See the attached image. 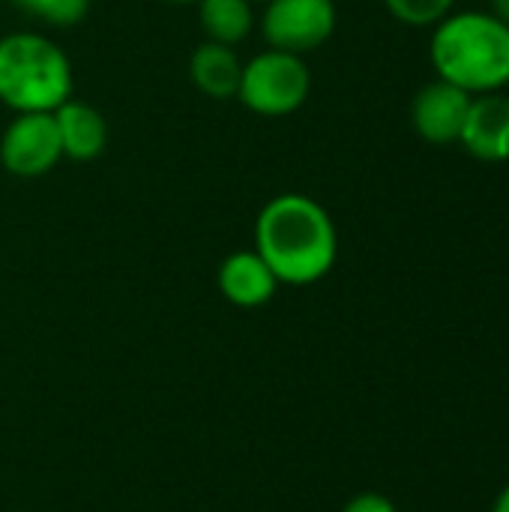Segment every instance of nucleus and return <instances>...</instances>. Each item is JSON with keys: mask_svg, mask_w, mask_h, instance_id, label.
I'll use <instances>...</instances> for the list:
<instances>
[{"mask_svg": "<svg viewBox=\"0 0 509 512\" xmlns=\"http://www.w3.org/2000/svg\"><path fill=\"white\" fill-rule=\"evenodd\" d=\"M255 252L273 270L279 285L306 288L336 267L339 231L333 216L315 198L282 192L255 216Z\"/></svg>", "mask_w": 509, "mask_h": 512, "instance_id": "f257e3e1", "label": "nucleus"}, {"mask_svg": "<svg viewBox=\"0 0 509 512\" xmlns=\"http://www.w3.org/2000/svg\"><path fill=\"white\" fill-rule=\"evenodd\" d=\"M429 57L441 81L471 96L509 84V24L489 12H456L435 24Z\"/></svg>", "mask_w": 509, "mask_h": 512, "instance_id": "f03ea898", "label": "nucleus"}, {"mask_svg": "<svg viewBox=\"0 0 509 512\" xmlns=\"http://www.w3.org/2000/svg\"><path fill=\"white\" fill-rule=\"evenodd\" d=\"M72 90V60L51 36L36 30L0 36V105L12 114H54Z\"/></svg>", "mask_w": 509, "mask_h": 512, "instance_id": "7ed1b4c3", "label": "nucleus"}, {"mask_svg": "<svg viewBox=\"0 0 509 512\" xmlns=\"http://www.w3.org/2000/svg\"><path fill=\"white\" fill-rule=\"evenodd\" d=\"M312 72L300 54L267 48L243 63L237 99L258 117H288L306 105Z\"/></svg>", "mask_w": 509, "mask_h": 512, "instance_id": "20e7f679", "label": "nucleus"}, {"mask_svg": "<svg viewBox=\"0 0 509 512\" xmlns=\"http://www.w3.org/2000/svg\"><path fill=\"white\" fill-rule=\"evenodd\" d=\"M258 24L270 48L306 57L333 36L336 0H270Z\"/></svg>", "mask_w": 509, "mask_h": 512, "instance_id": "39448f33", "label": "nucleus"}, {"mask_svg": "<svg viewBox=\"0 0 509 512\" xmlns=\"http://www.w3.org/2000/svg\"><path fill=\"white\" fill-rule=\"evenodd\" d=\"M63 159L54 114H15L0 135V165L21 180L45 177Z\"/></svg>", "mask_w": 509, "mask_h": 512, "instance_id": "423d86ee", "label": "nucleus"}, {"mask_svg": "<svg viewBox=\"0 0 509 512\" xmlns=\"http://www.w3.org/2000/svg\"><path fill=\"white\" fill-rule=\"evenodd\" d=\"M471 93L450 81H432L426 84L414 102H411V126L414 132L429 141V144H453L462 135L468 108H471Z\"/></svg>", "mask_w": 509, "mask_h": 512, "instance_id": "0eeeda50", "label": "nucleus"}, {"mask_svg": "<svg viewBox=\"0 0 509 512\" xmlns=\"http://www.w3.org/2000/svg\"><path fill=\"white\" fill-rule=\"evenodd\" d=\"M459 144L480 162L509 159V96L480 93L471 99Z\"/></svg>", "mask_w": 509, "mask_h": 512, "instance_id": "6e6552de", "label": "nucleus"}, {"mask_svg": "<svg viewBox=\"0 0 509 512\" xmlns=\"http://www.w3.org/2000/svg\"><path fill=\"white\" fill-rule=\"evenodd\" d=\"M219 291L222 297L237 306V309H258L267 306L276 291H279V279L273 276V270L264 264V258L255 249H240L231 252L222 264H219Z\"/></svg>", "mask_w": 509, "mask_h": 512, "instance_id": "1a4fd4ad", "label": "nucleus"}, {"mask_svg": "<svg viewBox=\"0 0 509 512\" xmlns=\"http://www.w3.org/2000/svg\"><path fill=\"white\" fill-rule=\"evenodd\" d=\"M57 135L63 147V159L72 162H93L105 153L108 147V123L102 111L90 102L81 99H66L57 111Z\"/></svg>", "mask_w": 509, "mask_h": 512, "instance_id": "9d476101", "label": "nucleus"}, {"mask_svg": "<svg viewBox=\"0 0 509 512\" xmlns=\"http://www.w3.org/2000/svg\"><path fill=\"white\" fill-rule=\"evenodd\" d=\"M240 75H243V60L231 45L204 39L189 54V78L207 99H219V102L237 99Z\"/></svg>", "mask_w": 509, "mask_h": 512, "instance_id": "9b49d317", "label": "nucleus"}, {"mask_svg": "<svg viewBox=\"0 0 509 512\" xmlns=\"http://www.w3.org/2000/svg\"><path fill=\"white\" fill-rule=\"evenodd\" d=\"M201 30L210 42L240 45L255 30V9L249 0H201L198 3Z\"/></svg>", "mask_w": 509, "mask_h": 512, "instance_id": "f8f14e48", "label": "nucleus"}, {"mask_svg": "<svg viewBox=\"0 0 509 512\" xmlns=\"http://www.w3.org/2000/svg\"><path fill=\"white\" fill-rule=\"evenodd\" d=\"M24 15L51 27H75L87 18L90 0H12Z\"/></svg>", "mask_w": 509, "mask_h": 512, "instance_id": "ddd939ff", "label": "nucleus"}, {"mask_svg": "<svg viewBox=\"0 0 509 512\" xmlns=\"http://www.w3.org/2000/svg\"><path fill=\"white\" fill-rule=\"evenodd\" d=\"M390 15L408 27H429L450 15L456 0H384Z\"/></svg>", "mask_w": 509, "mask_h": 512, "instance_id": "4468645a", "label": "nucleus"}, {"mask_svg": "<svg viewBox=\"0 0 509 512\" xmlns=\"http://www.w3.org/2000/svg\"><path fill=\"white\" fill-rule=\"evenodd\" d=\"M342 512H399L396 510V504L387 498V495H381V492H360V495H354Z\"/></svg>", "mask_w": 509, "mask_h": 512, "instance_id": "2eb2a0df", "label": "nucleus"}, {"mask_svg": "<svg viewBox=\"0 0 509 512\" xmlns=\"http://www.w3.org/2000/svg\"><path fill=\"white\" fill-rule=\"evenodd\" d=\"M489 15L509 24V0H489Z\"/></svg>", "mask_w": 509, "mask_h": 512, "instance_id": "dca6fc26", "label": "nucleus"}, {"mask_svg": "<svg viewBox=\"0 0 509 512\" xmlns=\"http://www.w3.org/2000/svg\"><path fill=\"white\" fill-rule=\"evenodd\" d=\"M492 512H509V483L498 492L495 504H492Z\"/></svg>", "mask_w": 509, "mask_h": 512, "instance_id": "f3484780", "label": "nucleus"}, {"mask_svg": "<svg viewBox=\"0 0 509 512\" xmlns=\"http://www.w3.org/2000/svg\"><path fill=\"white\" fill-rule=\"evenodd\" d=\"M162 3H171V6H198L201 0H162Z\"/></svg>", "mask_w": 509, "mask_h": 512, "instance_id": "a211bd4d", "label": "nucleus"}, {"mask_svg": "<svg viewBox=\"0 0 509 512\" xmlns=\"http://www.w3.org/2000/svg\"><path fill=\"white\" fill-rule=\"evenodd\" d=\"M249 3H252V6H255V3H270V0H249Z\"/></svg>", "mask_w": 509, "mask_h": 512, "instance_id": "6ab92c4d", "label": "nucleus"}]
</instances>
